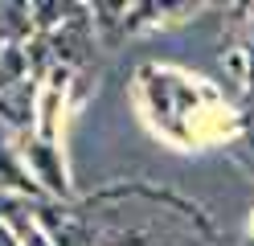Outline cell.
I'll list each match as a JSON object with an SVG mask.
<instances>
[{"instance_id":"cell-1","label":"cell","mask_w":254,"mask_h":246,"mask_svg":"<svg viewBox=\"0 0 254 246\" xmlns=\"http://www.w3.org/2000/svg\"><path fill=\"white\" fill-rule=\"evenodd\" d=\"M21 152H25V164H29V172H33V180H41V189L50 193V197H66L70 193L66 168L58 164V156H54L50 144H33V148H21Z\"/></svg>"},{"instance_id":"cell-2","label":"cell","mask_w":254,"mask_h":246,"mask_svg":"<svg viewBox=\"0 0 254 246\" xmlns=\"http://www.w3.org/2000/svg\"><path fill=\"white\" fill-rule=\"evenodd\" d=\"M250 74H254V41H250Z\"/></svg>"}]
</instances>
